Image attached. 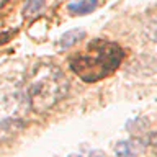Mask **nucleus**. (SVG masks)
Instances as JSON below:
<instances>
[{"mask_svg": "<svg viewBox=\"0 0 157 157\" xmlns=\"http://www.w3.org/2000/svg\"><path fill=\"white\" fill-rule=\"evenodd\" d=\"M155 154H157V151H155Z\"/></svg>", "mask_w": 157, "mask_h": 157, "instance_id": "obj_12", "label": "nucleus"}, {"mask_svg": "<svg viewBox=\"0 0 157 157\" xmlns=\"http://www.w3.org/2000/svg\"><path fill=\"white\" fill-rule=\"evenodd\" d=\"M69 157H82V155H78V154H71Z\"/></svg>", "mask_w": 157, "mask_h": 157, "instance_id": "obj_11", "label": "nucleus"}, {"mask_svg": "<svg viewBox=\"0 0 157 157\" xmlns=\"http://www.w3.org/2000/svg\"><path fill=\"white\" fill-rule=\"evenodd\" d=\"M98 5V0H78V2L69 3V12L74 15H87L93 12Z\"/></svg>", "mask_w": 157, "mask_h": 157, "instance_id": "obj_4", "label": "nucleus"}, {"mask_svg": "<svg viewBox=\"0 0 157 157\" xmlns=\"http://www.w3.org/2000/svg\"><path fill=\"white\" fill-rule=\"evenodd\" d=\"M128 128H129L132 131V134H136V137H137L139 132H146L149 129V121H147L146 118H136V120L128 123Z\"/></svg>", "mask_w": 157, "mask_h": 157, "instance_id": "obj_6", "label": "nucleus"}, {"mask_svg": "<svg viewBox=\"0 0 157 157\" xmlns=\"http://www.w3.org/2000/svg\"><path fill=\"white\" fill-rule=\"evenodd\" d=\"M83 38H85V31H82V29H71L66 34H62V38L59 39V44H61L62 49H69V48L75 46Z\"/></svg>", "mask_w": 157, "mask_h": 157, "instance_id": "obj_5", "label": "nucleus"}, {"mask_svg": "<svg viewBox=\"0 0 157 157\" xmlns=\"http://www.w3.org/2000/svg\"><path fill=\"white\" fill-rule=\"evenodd\" d=\"M124 51L118 43L108 39H93L80 52L69 59V67L83 82H98L120 67Z\"/></svg>", "mask_w": 157, "mask_h": 157, "instance_id": "obj_1", "label": "nucleus"}, {"mask_svg": "<svg viewBox=\"0 0 157 157\" xmlns=\"http://www.w3.org/2000/svg\"><path fill=\"white\" fill-rule=\"evenodd\" d=\"M151 36H152V39L154 41H157V23L152 26V31H151Z\"/></svg>", "mask_w": 157, "mask_h": 157, "instance_id": "obj_10", "label": "nucleus"}, {"mask_svg": "<svg viewBox=\"0 0 157 157\" xmlns=\"http://www.w3.org/2000/svg\"><path fill=\"white\" fill-rule=\"evenodd\" d=\"M147 142H149V144H151V146L157 151V131L151 132V134H149V139H147Z\"/></svg>", "mask_w": 157, "mask_h": 157, "instance_id": "obj_8", "label": "nucleus"}, {"mask_svg": "<svg viewBox=\"0 0 157 157\" xmlns=\"http://www.w3.org/2000/svg\"><path fill=\"white\" fill-rule=\"evenodd\" d=\"M116 157H142L146 154V144L141 137H132L129 141H120L115 146Z\"/></svg>", "mask_w": 157, "mask_h": 157, "instance_id": "obj_3", "label": "nucleus"}, {"mask_svg": "<svg viewBox=\"0 0 157 157\" xmlns=\"http://www.w3.org/2000/svg\"><path fill=\"white\" fill-rule=\"evenodd\" d=\"M46 5V0H28L26 5H25V15L26 17H33V15H38Z\"/></svg>", "mask_w": 157, "mask_h": 157, "instance_id": "obj_7", "label": "nucleus"}, {"mask_svg": "<svg viewBox=\"0 0 157 157\" xmlns=\"http://www.w3.org/2000/svg\"><path fill=\"white\" fill-rule=\"evenodd\" d=\"M69 92V80L54 64H38L23 90L28 106L34 113H46Z\"/></svg>", "mask_w": 157, "mask_h": 157, "instance_id": "obj_2", "label": "nucleus"}, {"mask_svg": "<svg viewBox=\"0 0 157 157\" xmlns=\"http://www.w3.org/2000/svg\"><path fill=\"white\" fill-rule=\"evenodd\" d=\"M88 157H106V155L103 151H92L90 154H88Z\"/></svg>", "mask_w": 157, "mask_h": 157, "instance_id": "obj_9", "label": "nucleus"}]
</instances>
